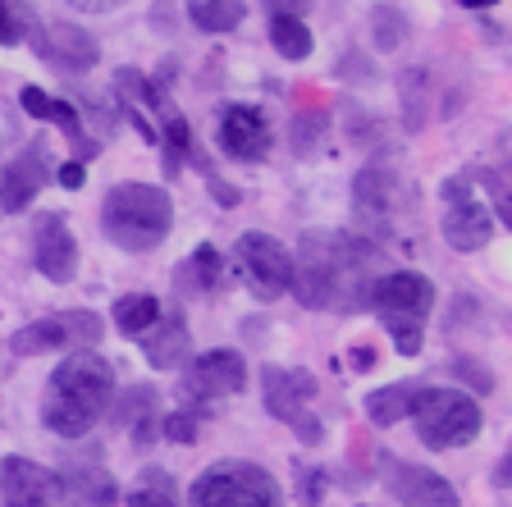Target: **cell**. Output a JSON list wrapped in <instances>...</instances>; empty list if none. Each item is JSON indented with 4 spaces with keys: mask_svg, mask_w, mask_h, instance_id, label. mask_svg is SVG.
I'll list each match as a JSON object with an SVG mask.
<instances>
[{
    "mask_svg": "<svg viewBox=\"0 0 512 507\" xmlns=\"http://www.w3.org/2000/svg\"><path fill=\"white\" fill-rule=\"evenodd\" d=\"M439 206H444V243L453 252H480V247L494 238V211L480 201L476 179L467 174H453V179L439 183Z\"/></svg>",
    "mask_w": 512,
    "mask_h": 507,
    "instance_id": "9c48e42d",
    "label": "cell"
},
{
    "mask_svg": "<svg viewBox=\"0 0 512 507\" xmlns=\"http://www.w3.org/2000/svg\"><path fill=\"white\" fill-rule=\"evenodd\" d=\"M197 425H202V416L188 412V407H179L174 416H165V425H160V430H165V439H170V444H197Z\"/></svg>",
    "mask_w": 512,
    "mask_h": 507,
    "instance_id": "4dcf8cb0",
    "label": "cell"
},
{
    "mask_svg": "<svg viewBox=\"0 0 512 507\" xmlns=\"http://www.w3.org/2000/svg\"><path fill=\"white\" fill-rule=\"evenodd\" d=\"M398 206H403V188L384 165H366L352 179V215L366 224V238H394L398 233Z\"/></svg>",
    "mask_w": 512,
    "mask_h": 507,
    "instance_id": "4fadbf2b",
    "label": "cell"
},
{
    "mask_svg": "<svg viewBox=\"0 0 512 507\" xmlns=\"http://www.w3.org/2000/svg\"><path fill=\"white\" fill-rule=\"evenodd\" d=\"M270 14H293V19H302V14L316 5V0H261Z\"/></svg>",
    "mask_w": 512,
    "mask_h": 507,
    "instance_id": "836d02e7",
    "label": "cell"
},
{
    "mask_svg": "<svg viewBox=\"0 0 512 507\" xmlns=\"http://www.w3.org/2000/svg\"><path fill=\"white\" fill-rule=\"evenodd\" d=\"M380 247L362 233L311 229L293 252V297L307 311H357L371 297Z\"/></svg>",
    "mask_w": 512,
    "mask_h": 507,
    "instance_id": "6da1fadb",
    "label": "cell"
},
{
    "mask_svg": "<svg viewBox=\"0 0 512 507\" xmlns=\"http://www.w3.org/2000/svg\"><path fill=\"white\" fill-rule=\"evenodd\" d=\"M174 201L160 183H115L101 201V233L119 252H156L170 238Z\"/></svg>",
    "mask_w": 512,
    "mask_h": 507,
    "instance_id": "3957f363",
    "label": "cell"
},
{
    "mask_svg": "<svg viewBox=\"0 0 512 507\" xmlns=\"http://www.w3.org/2000/svg\"><path fill=\"white\" fill-rule=\"evenodd\" d=\"M0 498L5 507H51L55 503V476L28 457H5L0 462Z\"/></svg>",
    "mask_w": 512,
    "mask_h": 507,
    "instance_id": "ac0fdd59",
    "label": "cell"
},
{
    "mask_svg": "<svg viewBox=\"0 0 512 507\" xmlns=\"http://www.w3.org/2000/svg\"><path fill=\"white\" fill-rule=\"evenodd\" d=\"M412 393L416 384H384V389L366 393V421L380 425V430H389V425H398L407 412H412Z\"/></svg>",
    "mask_w": 512,
    "mask_h": 507,
    "instance_id": "603a6c76",
    "label": "cell"
},
{
    "mask_svg": "<svg viewBox=\"0 0 512 507\" xmlns=\"http://www.w3.org/2000/svg\"><path fill=\"white\" fill-rule=\"evenodd\" d=\"M407 416L416 421V434H421V444H426L430 453L467 448L471 439L480 434V425H485V412H480V402L471 398V393L439 389V384H430V389H421V384H416L412 412H407Z\"/></svg>",
    "mask_w": 512,
    "mask_h": 507,
    "instance_id": "5b68a950",
    "label": "cell"
},
{
    "mask_svg": "<svg viewBox=\"0 0 512 507\" xmlns=\"http://www.w3.org/2000/svg\"><path fill=\"white\" fill-rule=\"evenodd\" d=\"M316 393H320V384L311 370L261 366V398H266V412L275 416V421L293 425L302 444H320V439H325V425H320V416L311 412Z\"/></svg>",
    "mask_w": 512,
    "mask_h": 507,
    "instance_id": "52a82bcc",
    "label": "cell"
},
{
    "mask_svg": "<svg viewBox=\"0 0 512 507\" xmlns=\"http://www.w3.org/2000/svg\"><path fill=\"white\" fill-rule=\"evenodd\" d=\"M106 325L96 311H60V316L32 320L10 338L14 357H32V352H92L101 343Z\"/></svg>",
    "mask_w": 512,
    "mask_h": 507,
    "instance_id": "8fae6325",
    "label": "cell"
},
{
    "mask_svg": "<svg viewBox=\"0 0 512 507\" xmlns=\"http://www.w3.org/2000/svg\"><path fill=\"white\" fill-rule=\"evenodd\" d=\"M115 92H119V101H124L128 110H170V101L156 92V83H151L147 74H138V69H119L115 74Z\"/></svg>",
    "mask_w": 512,
    "mask_h": 507,
    "instance_id": "4316f807",
    "label": "cell"
},
{
    "mask_svg": "<svg viewBox=\"0 0 512 507\" xmlns=\"http://www.w3.org/2000/svg\"><path fill=\"white\" fill-rule=\"evenodd\" d=\"M234 265L243 284L252 288V297H261V302H279L293 284V252L261 229L243 233L234 243Z\"/></svg>",
    "mask_w": 512,
    "mask_h": 507,
    "instance_id": "30bf717a",
    "label": "cell"
},
{
    "mask_svg": "<svg viewBox=\"0 0 512 507\" xmlns=\"http://www.w3.org/2000/svg\"><path fill=\"white\" fill-rule=\"evenodd\" d=\"M74 10H83V14H110V10H119L124 0H69Z\"/></svg>",
    "mask_w": 512,
    "mask_h": 507,
    "instance_id": "d590c367",
    "label": "cell"
},
{
    "mask_svg": "<svg viewBox=\"0 0 512 507\" xmlns=\"http://www.w3.org/2000/svg\"><path fill=\"white\" fill-rule=\"evenodd\" d=\"M247 14V0H188V19L202 32H234Z\"/></svg>",
    "mask_w": 512,
    "mask_h": 507,
    "instance_id": "d4e9b609",
    "label": "cell"
},
{
    "mask_svg": "<svg viewBox=\"0 0 512 507\" xmlns=\"http://www.w3.org/2000/svg\"><path fill=\"white\" fill-rule=\"evenodd\" d=\"M138 343L156 370H183L192 361V334H188V325H183V316H165V311H160V320Z\"/></svg>",
    "mask_w": 512,
    "mask_h": 507,
    "instance_id": "ffe728a7",
    "label": "cell"
},
{
    "mask_svg": "<svg viewBox=\"0 0 512 507\" xmlns=\"http://www.w3.org/2000/svg\"><path fill=\"white\" fill-rule=\"evenodd\" d=\"M128 507H179V498H174V485L160 471H147L142 485L128 494Z\"/></svg>",
    "mask_w": 512,
    "mask_h": 507,
    "instance_id": "f1b7e54d",
    "label": "cell"
},
{
    "mask_svg": "<svg viewBox=\"0 0 512 507\" xmlns=\"http://www.w3.org/2000/svg\"><path fill=\"white\" fill-rule=\"evenodd\" d=\"M270 142H275L270 119L261 115L256 106H243V101L224 106V115H220V151H224V156H234V160H243V165H252V160H266L270 156Z\"/></svg>",
    "mask_w": 512,
    "mask_h": 507,
    "instance_id": "2e32d148",
    "label": "cell"
},
{
    "mask_svg": "<svg viewBox=\"0 0 512 507\" xmlns=\"http://www.w3.org/2000/svg\"><path fill=\"white\" fill-rule=\"evenodd\" d=\"M28 10L23 0H0V46H19L23 32H19V14Z\"/></svg>",
    "mask_w": 512,
    "mask_h": 507,
    "instance_id": "d6a6232c",
    "label": "cell"
},
{
    "mask_svg": "<svg viewBox=\"0 0 512 507\" xmlns=\"http://www.w3.org/2000/svg\"><path fill=\"white\" fill-rule=\"evenodd\" d=\"M384 462V485L394 494V503L403 507H462L458 489L448 485L439 471L416 462H398V457H380Z\"/></svg>",
    "mask_w": 512,
    "mask_h": 507,
    "instance_id": "5bb4252c",
    "label": "cell"
},
{
    "mask_svg": "<svg viewBox=\"0 0 512 507\" xmlns=\"http://www.w3.org/2000/svg\"><path fill=\"white\" fill-rule=\"evenodd\" d=\"M32 265H37L51 284H69V279L78 275V243L60 211L37 215V229H32Z\"/></svg>",
    "mask_w": 512,
    "mask_h": 507,
    "instance_id": "9a60e30c",
    "label": "cell"
},
{
    "mask_svg": "<svg viewBox=\"0 0 512 507\" xmlns=\"http://www.w3.org/2000/svg\"><path fill=\"white\" fill-rule=\"evenodd\" d=\"M366 307L384 320L394 348L403 352V357H416L421 343H426L421 325H426L430 307H435V284H430L426 275H416V270H389V275H380L371 284Z\"/></svg>",
    "mask_w": 512,
    "mask_h": 507,
    "instance_id": "277c9868",
    "label": "cell"
},
{
    "mask_svg": "<svg viewBox=\"0 0 512 507\" xmlns=\"http://www.w3.org/2000/svg\"><path fill=\"white\" fill-rule=\"evenodd\" d=\"M174 284H179V297L183 293H215V288L224 284V256L220 247L202 243L197 252L188 256V265H179L174 270Z\"/></svg>",
    "mask_w": 512,
    "mask_h": 507,
    "instance_id": "7402d4cb",
    "label": "cell"
},
{
    "mask_svg": "<svg viewBox=\"0 0 512 507\" xmlns=\"http://www.w3.org/2000/svg\"><path fill=\"white\" fill-rule=\"evenodd\" d=\"M325 124H330L325 110H302V115H293V142H298V151H311V142H316V133Z\"/></svg>",
    "mask_w": 512,
    "mask_h": 507,
    "instance_id": "1f68e13d",
    "label": "cell"
},
{
    "mask_svg": "<svg viewBox=\"0 0 512 507\" xmlns=\"http://www.w3.org/2000/svg\"><path fill=\"white\" fill-rule=\"evenodd\" d=\"M160 320V302L151 293H124L115 302V329L124 338H142Z\"/></svg>",
    "mask_w": 512,
    "mask_h": 507,
    "instance_id": "cb8c5ba5",
    "label": "cell"
},
{
    "mask_svg": "<svg viewBox=\"0 0 512 507\" xmlns=\"http://www.w3.org/2000/svg\"><path fill=\"white\" fill-rule=\"evenodd\" d=\"M19 32H28L32 51L42 55L51 69H60V74H87V69H96V60H101L96 37L83 32L78 23H42V19H32V14L23 10Z\"/></svg>",
    "mask_w": 512,
    "mask_h": 507,
    "instance_id": "7c38bea8",
    "label": "cell"
},
{
    "mask_svg": "<svg viewBox=\"0 0 512 507\" xmlns=\"http://www.w3.org/2000/svg\"><path fill=\"white\" fill-rule=\"evenodd\" d=\"M499 0H462V10H494Z\"/></svg>",
    "mask_w": 512,
    "mask_h": 507,
    "instance_id": "f35d334b",
    "label": "cell"
},
{
    "mask_svg": "<svg viewBox=\"0 0 512 507\" xmlns=\"http://www.w3.org/2000/svg\"><path fill=\"white\" fill-rule=\"evenodd\" d=\"M46 169H51L46 147L19 151L10 165L0 169V211H5V215L28 211L32 201H37V192H42V183H46Z\"/></svg>",
    "mask_w": 512,
    "mask_h": 507,
    "instance_id": "e0dca14e",
    "label": "cell"
},
{
    "mask_svg": "<svg viewBox=\"0 0 512 507\" xmlns=\"http://www.w3.org/2000/svg\"><path fill=\"white\" fill-rule=\"evenodd\" d=\"M375 366V348L371 343H357V348H352V370H371Z\"/></svg>",
    "mask_w": 512,
    "mask_h": 507,
    "instance_id": "74e56055",
    "label": "cell"
},
{
    "mask_svg": "<svg viewBox=\"0 0 512 507\" xmlns=\"http://www.w3.org/2000/svg\"><path fill=\"white\" fill-rule=\"evenodd\" d=\"M270 46L279 51V60H307L311 55V28L293 14H270Z\"/></svg>",
    "mask_w": 512,
    "mask_h": 507,
    "instance_id": "484cf974",
    "label": "cell"
},
{
    "mask_svg": "<svg viewBox=\"0 0 512 507\" xmlns=\"http://www.w3.org/2000/svg\"><path fill=\"white\" fill-rule=\"evenodd\" d=\"M247 389V361L243 352L234 348H215V352H202V357H192L188 366H183V407L188 412H197L206 421V416L215 412V402L234 398V393Z\"/></svg>",
    "mask_w": 512,
    "mask_h": 507,
    "instance_id": "ba28073f",
    "label": "cell"
},
{
    "mask_svg": "<svg viewBox=\"0 0 512 507\" xmlns=\"http://www.w3.org/2000/svg\"><path fill=\"white\" fill-rule=\"evenodd\" d=\"M19 101H23V110H28L32 119H42V124H55L69 142H78V147H83V156H96V147H101V142H96L92 133L83 128V115H78L74 101H60V96L42 92V87H23Z\"/></svg>",
    "mask_w": 512,
    "mask_h": 507,
    "instance_id": "d6986e66",
    "label": "cell"
},
{
    "mask_svg": "<svg viewBox=\"0 0 512 507\" xmlns=\"http://www.w3.org/2000/svg\"><path fill=\"white\" fill-rule=\"evenodd\" d=\"M55 498H64L69 507H115L119 485L101 466H74V471L55 476Z\"/></svg>",
    "mask_w": 512,
    "mask_h": 507,
    "instance_id": "44dd1931",
    "label": "cell"
},
{
    "mask_svg": "<svg viewBox=\"0 0 512 507\" xmlns=\"http://www.w3.org/2000/svg\"><path fill=\"white\" fill-rule=\"evenodd\" d=\"M407 14L398 10V5H375L371 10V42L375 51H398V46L407 42Z\"/></svg>",
    "mask_w": 512,
    "mask_h": 507,
    "instance_id": "83f0119b",
    "label": "cell"
},
{
    "mask_svg": "<svg viewBox=\"0 0 512 507\" xmlns=\"http://www.w3.org/2000/svg\"><path fill=\"white\" fill-rule=\"evenodd\" d=\"M87 183V169H83V160H69V165H60V188H69V192H78Z\"/></svg>",
    "mask_w": 512,
    "mask_h": 507,
    "instance_id": "e575fe53",
    "label": "cell"
},
{
    "mask_svg": "<svg viewBox=\"0 0 512 507\" xmlns=\"http://www.w3.org/2000/svg\"><path fill=\"white\" fill-rule=\"evenodd\" d=\"M426 87H430V74H426V69H412V74L398 78V92H403L407 110H412V119H407L412 128H421V110H426Z\"/></svg>",
    "mask_w": 512,
    "mask_h": 507,
    "instance_id": "f546056e",
    "label": "cell"
},
{
    "mask_svg": "<svg viewBox=\"0 0 512 507\" xmlns=\"http://www.w3.org/2000/svg\"><path fill=\"white\" fill-rule=\"evenodd\" d=\"M110 398H115L110 361L96 352H69L46 380L42 425L60 439H83L110 412Z\"/></svg>",
    "mask_w": 512,
    "mask_h": 507,
    "instance_id": "7a4b0ae2",
    "label": "cell"
},
{
    "mask_svg": "<svg viewBox=\"0 0 512 507\" xmlns=\"http://www.w3.org/2000/svg\"><path fill=\"white\" fill-rule=\"evenodd\" d=\"M188 507H284V489L256 462H215L188 485Z\"/></svg>",
    "mask_w": 512,
    "mask_h": 507,
    "instance_id": "8992f818",
    "label": "cell"
},
{
    "mask_svg": "<svg viewBox=\"0 0 512 507\" xmlns=\"http://www.w3.org/2000/svg\"><path fill=\"white\" fill-rule=\"evenodd\" d=\"M206 188H211V197L220 201V206H238V188H229V183H224V179H211V183H206Z\"/></svg>",
    "mask_w": 512,
    "mask_h": 507,
    "instance_id": "8d00e7d4",
    "label": "cell"
}]
</instances>
